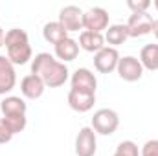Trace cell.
Listing matches in <instances>:
<instances>
[{
    "label": "cell",
    "instance_id": "cell-18",
    "mask_svg": "<svg viewBox=\"0 0 158 156\" xmlns=\"http://www.w3.org/2000/svg\"><path fill=\"white\" fill-rule=\"evenodd\" d=\"M140 63L143 70H158V44H145L140 51Z\"/></svg>",
    "mask_w": 158,
    "mask_h": 156
},
{
    "label": "cell",
    "instance_id": "cell-26",
    "mask_svg": "<svg viewBox=\"0 0 158 156\" xmlns=\"http://www.w3.org/2000/svg\"><path fill=\"white\" fill-rule=\"evenodd\" d=\"M153 33H155V37L158 39V20H155V24H153Z\"/></svg>",
    "mask_w": 158,
    "mask_h": 156
},
{
    "label": "cell",
    "instance_id": "cell-20",
    "mask_svg": "<svg viewBox=\"0 0 158 156\" xmlns=\"http://www.w3.org/2000/svg\"><path fill=\"white\" fill-rule=\"evenodd\" d=\"M2 119L6 121V125L9 127V130L13 134H19L26 129L28 125V117L26 116H2Z\"/></svg>",
    "mask_w": 158,
    "mask_h": 156
},
{
    "label": "cell",
    "instance_id": "cell-11",
    "mask_svg": "<svg viewBox=\"0 0 158 156\" xmlns=\"http://www.w3.org/2000/svg\"><path fill=\"white\" fill-rule=\"evenodd\" d=\"M70 83H72V88L74 90H79V92L96 94V88H98V79H96V76L88 68H77L72 74Z\"/></svg>",
    "mask_w": 158,
    "mask_h": 156
},
{
    "label": "cell",
    "instance_id": "cell-17",
    "mask_svg": "<svg viewBox=\"0 0 158 156\" xmlns=\"http://www.w3.org/2000/svg\"><path fill=\"white\" fill-rule=\"evenodd\" d=\"M42 37L46 42H50V44H59L61 40L68 39V31L55 20V22H46L44 24V28H42Z\"/></svg>",
    "mask_w": 158,
    "mask_h": 156
},
{
    "label": "cell",
    "instance_id": "cell-1",
    "mask_svg": "<svg viewBox=\"0 0 158 156\" xmlns=\"http://www.w3.org/2000/svg\"><path fill=\"white\" fill-rule=\"evenodd\" d=\"M31 74L39 76L42 79V83L50 88H59L63 86L68 77H70V72H68V66L64 63H61L59 59H55L53 55L46 53V51H40L33 57L31 61Z\"/></svg>",
    "mask_w": 158,
    "mask_h": 156
},
{
    "label": "cell",
    "instance_id": "cell-5",
    "mask_svg": "<svg viewBox=\"0 0 158 156\" xmlns=\"http://www.w3.org/2000/svg\"><path fill=\"white\" fill-rule=\"evenodd\" d=\"M153 24L155 20L149 13H132L125 26H127L129 37H143L153 33Z\"/></svg>",
    "mask_w": 158,
    "mask_h": 156
},
{
    "label": "cell",
    "instance_id": "cell-7",
    "mask_svg": "<svg viewBox=\"0 0 158 156\" xmlns=\"http://www.w3.org/2000/svg\"><path fill=\"white\" fill-rule=\"evenodd\" d=\"M98 149V138L92 127L79 129L76 136V154L77 156H94Z\"/></svg>",
    "mask_w": 158,
    "mask_h": 156
},
{
    "label": "cell",
    "instance_id": "cell-8",
    "mask_svg": "<svg viewBox=\"0 0 158 156\" xmlns=\"http://www.w3.org/2000/svg\"><path fill=\"white\" fill-rule=\"evenodd\" d=\"M119 63V53L116 48H110V46H105L103 50H99L96 55H94V66L98 72L101 74H110L118 68Z\"/></svg>",
    "mask_w": 158,
    "mask_h": 156
},
{
    "label": "cell",
    "instance_id": "cell-3",
    "mask_svg": "<svg viewBox=\"0 0 158 156\" xmlns=\"http://www.w3.org/2000/svg\"><path fill=\"white\" fill-rule=\"evenodd\" d=\"M119 127V116L112 109H99L92 116V129L96 134L101 136H110L118 130Z\"/></svg>",
    "mask_w": 158,
    "mask_h": 156
},
{
    "label": "cell",
    "instance_id": "cell-14",
    "mask_svg": "<svg viewBox=\"0 0 158 156\" xmlns=\"http://www.w3.org/2000/svg\"><path fill=\"white\" fill-rule=\"evenodd\" d=\"M0 110H2V116H26L28 105L19 96H7L2 99Z\"/></svg>",
    "mask_w": 158,
    "mask_h": 156
},
{
    "label": "cell",
    "instance_id": "cell-27",
    "mask_svg": "<svg viewBox=\"0 0 158 156\" xmlns=\"http://www.w3.org/2000/svg\"><path fill=\"white\" fill-rule=\"evenodd\" d=\"M153 6L156 7V11H158V0H155V2H153Z\"/></svg>",
    "mask_w": 158,
    "mask_h": 156
},
{
    "label": "cell",
    "instance_id": "cell-9",
    "mask_svg": "<svg viewBox=\"0 0 158 156\" xmlns=\"http://www.w3.org/2000/svg\"><path fill=\"white\" fill-rule=\"evenodd\" d=\"M68 33H74L83 30V11L77 6H64L59 11V20H57Z\"/></svg>",
    "mask_w": 158,
    "mask_h": 156
},
{
    "label": "cell",
    "instance_id": "cell-21",
    "mask_svg": "<svg viewBox=\"0 0 158 156\" xmlns=\"http://www.w3.org/2000/svg\"><path fill=\"white\" fill-rule=\"evenodd\" d=\"M112 156H140V151H138V145H136L134 142L125 140V142L118 143L116 153H114Z\"/></svg>",
    "mask_w": 158,
    "mask_h": 156
},
{
    "label": "cell",
    "instance_id": "cell-23",
    "mask_svg": "<svg viewBox=\"0 0 158 156\" xmlns=\"http://www.w3.org/2000/svg\"><path fill=\"white\" fill-rule=\"evenodd\" d=\"M140 156H158V140H149L143 143Z\"/></svg>",
    "mask_w": 158,
    "mask_h": 156
},
{
    "label": "cell",
    "instance_id": "cell-25",
    "mask_svg": "<svg viewBox=\"0 0 158 156\" xmlns=\"http://www.w3.org/2000/svg\"><path fill=\"white\" fill-rule=\"evenodd\" d=\"M4 37H6V33H4V30H2V26H0V48L4 46Z\"/></svg>",
    "mask_w": 158,
    "mask_h": 156
},
{
    "label": "cell",
    "instance_id": "cell-19",
    "mask_svg": "<svg viewBox=\"0 0 158 156\" xmlns=\"http://www.w3.org/2000/svg\"><path fill=\"white\" fill-rule=\"evenodd\" d=\"M127 39H129V31H127V26L125 24H112L105 31V40L110 44V48L121 46Z\"/></svg>",
    "mask_w": 158,
    "mask_h": 156
},
{
    "label": "cell",
    "instance_id": "cell-24",
    "mask_svg": "<svg viewBox=\"0 0 158 156\" xmlns=\"http://www.w3.org/2000/svg\"><path fill=\"white\" fill-rule=\"evenodd\" d=\"M13 132L9 130V127L6 125V121L0 117V145H4V143H9L11 140H13Z\"/></svg>",
    "mask_w": 158,
    "mask_h": 156
},
{
    "label": "cell",
    "instance_id": "cell-6",
    "mask_svg": "<svg viewBox=\"0 0 158 156\" xmlns=\"http://www.w3.org/2000/svg\"><path fill=\"white\" fill-rule=\"evenodd\" d=\"M116 72H118V76L123 81L134 83V81L142 79V76H143V66H142L140 59H136L132 55H125V57H119Z\"/></svg>",
    "mask_w": 158,
    "mask_h": 156
},
{
    "label": "cell",
    "instance_id": "cell-12",
    "mask_svg": "<svg viewBox=\"0 0 158 156\" xmlns=\"http://www.w3.org/2000/svg\"><path fill=\"white\" fill-rule=\"evenodd\" d=\"M94 103H96V94L79 92V90L70 88V92H68V105H70L72 110H76L79 114H85V112L92 110Z\"/></svg>",
    "mask_w": 158,
    "mask_h": 156
},
{
    "label": "cell",
    "instance_id": "cell-4",
    "mask_svg": "<svg viewBox=\"0 0 158 156\" xmlns=\"http://www.w3.org/2000/svg\"><path fill=\"white\" fill-rule=\"evenodd\" d=\"M109 28V11L103 7H90L83 13V31L101 33Z\"/></svg>",
    "mask_w": 158,
    "mask_h": 156
},
{
    "label": "cell",
    "instance_id": "cell-16",
    "mask_svg": "<svg viewBox=\"0 0 158 156\" xmlns=\"http://www.w3.org/2000/svg\"><path fill=\"white\" fill-rule=\"evenodd\" d=\"M53 48H55V55H57V59H59L61 63H70V61H74L79 53V42L74 40L72 37L61 40V42L55 44Z\"/></svg>",
    "mask_w": 158,
    "mask_h": 156
},
{
    "label": "cell",
    "instance_id": "cell-2",
    "mask_svg": "<svg viewBox=\"0 0 158 156\" xmlns=\"http://www.w3.org/2000/svg\"><path fill=\"white\" fill-rule=\"evenodd\" d=\"M4 46H6V50H7V59H9L13 64H26L30 59H33L30 37H28V33H26L24 30H20V28H13V30L6 31Z\"/></svg>",
    "mask_w": 158,
    "mask_h": 156
},
{
    "label": "cell",
    "instance_id": "cell-10",
    "mask_svg": "<svg viewBox=\"0 0 158 156\" xmlns=\"http://www.w3.org/2000/svg\"><path fill=\"white\" fill-rule=\"evenodd\" d=\"M17 84L15 64L7 59V55H0V96L9 94Z\"/></svg>",
    "mask_w": 158,
    "mask_h": 156
},
{
    "label": "cell",
    "instance_id": "cell-15",
    "mask_svg": "<svg viewBox=\"0 0 158 156\" xmlns=\"http://www.w3.org/2000/svg\"><path fill=\"white\" fill-rule=\"evenodd\" d=\"M79 48L90 53H98L99 50L105 48V37L103 33H94V31H81L79 35Z\"/></svg>",
    "mask_w": 158,
    "mask_h": 156
},
{
    "label": "cell",
    "instance_id": "cell-13",
    "mask_svg": "<svg viewBox=\"0 0 158 156\" xmlns=\"http://www.w3.org/2000/svg\"><path fill=\"white\" fill-rule=\"evenodd\" d=\"M44 90H46V84L35 74H28L20 81V92L26 99H39V97H42Z\"/></svg>",
    "mask_w": 158,
    "mask_h": 156
},
{
    "label": "cell",
    "instance_id": "cell-22",
    "mask_svg": "<svg viewBox=\"0 0 158 156\" xmlns=\"http://www.w3.org/2000/svg\"><path fill=\"white\" fill-rule=\"evenodd\" d=\"M127 7L132 13H147V9L151 7V2L149 0H129Z\"/></svg>",
    "mask_w": 158,
    "mask_h": 156
}]
</instances>
